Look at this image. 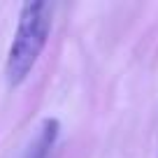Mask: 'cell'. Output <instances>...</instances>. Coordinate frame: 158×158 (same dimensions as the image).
<instances>
[{"mask_svg":"<svg viewBox=\"0 0 158 158\" xmlns=\"http://www.w3.org/2000/svg\"><path fill=\"white\" fill-rule=\"evenodd\" d=\"M54 21V7L49 2H23L19 12V23L7 54L5 74L10 86L23 84L44 51Z\"/></svg>","mask_w":158,"mask_h":158,"instance_id":"cell-1","label":"cell"},{"mask_svg":"<svg viewBox=\"0 0 158 158\" xmlns=\"http://www.w3.org/2000/svg\"><path fill=\"white\" fill-rule=\"evenodd\" d=\"M58 130H60V126H58L56 118H44L40 123V130L35 135L26 158H49L51 151H54L56 139H58Z\"/></svg>","mask_w":158,"mask_h":158,"instance_id":"cell-2","label":"cell"}]
</instances>
